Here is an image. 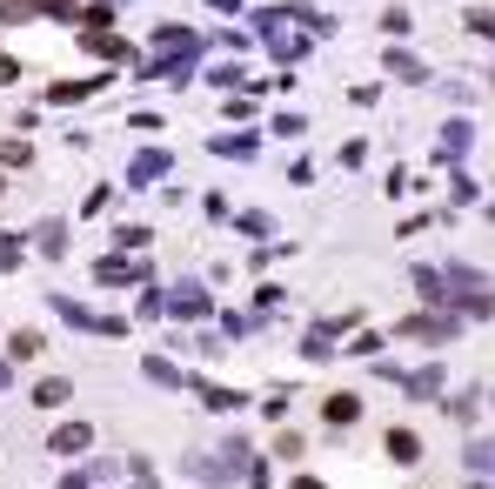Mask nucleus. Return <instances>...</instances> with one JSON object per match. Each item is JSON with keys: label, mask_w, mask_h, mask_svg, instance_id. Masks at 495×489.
Returning a JSON list of instances; mask_svg holds the SVG:
<instances>
[{"label": "nucleus", "mask_w": 495, "mask_h": 489, "mask_svg": "<svg viewBox=\"0 0 495 489\" xmlns=\"http://www.w3.org/2000/svg\"><path fill=\"white\" fill-rule=\"evenodd\" d=\"M355 409H362L355 396H328V423H355Z\"/></svg>", "instance_id": "obj_1"}, {"label": "nucleus", "mask_w": 495, "mask_h": 489, "mask_svg": "<svg viewBox=\"0 0 495 489\" xmlns=\"http://www.w3.org/2000/svg\"><path fill=\"white\" fill-rule=\"evenodd\" d=\"M0 161H7V168L21 161V168H27V161H33V148H27V141H0Z\"/></svg>", "instance_id": "obj_2"}, {"label": "nucleus", "mask_w": 495, "mask_h": 489, "mask_svg": "<svg viewBox=\"0 0 495 489\" xmlns=\"http://www.w3.org/2000/svg\"><path fill=\"white\" fill-rule=\"evenodd\" d=\"M7 349H14V356H21V362H27V356H41V335H33V329H27V335H14V342H7Z\"/></svg>", "instance_id": "obj_3"}, {"label": "nucleus", "mask_w": 495, "mask_h": 489, "mask_svg": "<svg viewBox=\"0 0 495 489\" xmlns=\"http://www.w3.org/2000/svg\"><path fill=\"white\" fill-rule=\"evenodd\" d=\"M388 456H402V463H408V456H415V436L395 429V436H388Z\"/></svg>", "instance_id": "obj_4"}]
</instances>
